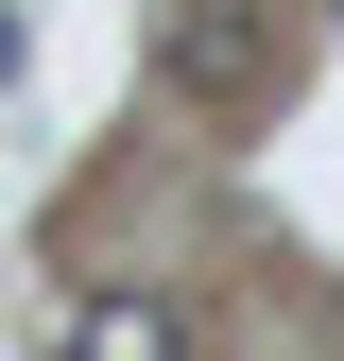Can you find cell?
Segmentation results:
<instances>
[{
    "label": "cell",
    "mask_w": 344,
    "mask_h": 361,
    "mask_svg": "<svg viewBox=\"0 0 344 361\" xmlns=\"http://www.w3.org/2000/svg\"><path fill=\"white\" fill-rule=\"evenodd\" d=\"M155 69L190 86V104H276L293 35H276V0H155Z\"/></svg>",
    "instance_id": "1"
},
{
    "label": "cell",
    "mask_w": 344,
    "mask_h": 361,
    "mask_svg": "<svg viewBox=\"0 0 344 361\" xmlns=\"http://www.w3.org/2000/svg\"><path fill=\"white\" fill-rule=\"evenodd\" d=\"M52 361H190V310L172 293H69L52 310Z\"/></svg>",
    "instance_id": "2"
},
{
    "label": "cell",
    "mask_w": 344,
    "mask_h": 361,
    "mask_svg": "<svg viewBox=\"0 0 344 361\" xmlns=\"http://www.w3.org/2000/svg\"><path fill=\"white\" fill-rule=\"evenodd\" d=\"M18 69H35V35H18V18H0V104H18Z\"/></svg>",
    "instance_id": "3"
}]
</instances>
